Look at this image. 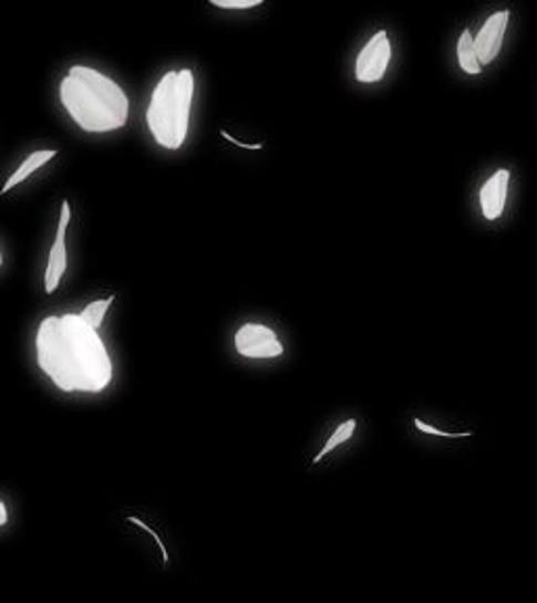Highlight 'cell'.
<instances>
[{"instance_id":"1","label":"cell","mask_w":537,"mask_h":603,"mask_svg":"<svg viewBox=\"0 0 537 603\" xmlns=\"http://www.w3.org/2000/svg\"><path fill=\"white\" fill-rule=\"evenodd\" d=\"M42 375L65 394H101L114 384L116 365L100 330L80 312L44 316L34 333Z\"/></svg>"},{"instance_id":"2","label":"cell","mask_w":537,"mask_h":603,"mask_svg":"<svg viewBox=\"0 0 537 603\" xmlns=\"http://www.w3.org/2000/svg\"><path fill=\"white\" fill-rule=\"evenodd\" d=\"M58 97L65 116L86 135L118 133L131 119V97L124 86L93 65H70Z\"/></svg>"},{"instance_id":"3","label":"cell","mask_w":537,"mask_h":603,"mask_svg":"<svg viewBox=\"0 0 537 603\" xmlns=\"http://www.w3.org/2000/svg\"><path fill=\"white\" fill-rule=\"evenodd\" d=\"M196 74L192 67L168 70L159 76L145 110V124L164 152H179L192 128Z\"/></svg>"},{"instance_id":"4","label":"cell","mask_w":537,"mask_h":603,"mask_svg":"<svg viewBox=\"0 0 537 603\" xmlns=\"http://www.w3.org/2000/svg\"><path fill=\"white\" fill-rule=\"evenodd\" d=\"M393 59V42L386 30L372 34L355 59V80L359 84H379L386 76Z\"/></svg>"},{"instance_id":"5","label":"cell","mask_w":537,"mask_h":603,"mask_svg":"<svg viewBox=\"0 0 537 603\" xmlns=\"http://www.w3.org/2000/svg\"><path fill=\"white\" fill-rule=\"evenodd\" d=\"M234 346L239 356L252 358V361H267V358H279L283 356V342L279 340L278 331L271 330L265 323H244L236 335Z\"/></svg>"},{"instance_id":"6","label":"cell","mask_w":537,"mask_h":603,"mask_svg":"<svg viewBox=\"0 0 537 603\" xmlns=\"http://www.w3.org/2000/svg\"><path fill=\"white\" fill-rule=\"evenodd\" d=\"M70 222H72V204L65 199V201H61L55 241L47 256V269H44V293L47 295L60 290L61 281L68 273V229H70Z\"/></svg>"},{"instance_id":"7","label":"cell","mask_w":537,"mask_h":603,"mask_svg":"<svg viewBox=\"0 0 537 603\" xmlns=\"http://www.w3.org/2000/svg\"><path fill=\"white\" fill-rule=\"evenodd\" d=\"M510 9H502L492 13L485 23L478 28L477 34H473L475 39V51H477L481 65H489L499 58L502 49H504V40H506V30L510 23Z\"/></svg>"},{"instance_id":"8","label":"cell","mask_w":537,"mask_h":603,"mask_svg":"<svg viewBox=\"0 0 537 603\" xmlns=\"http://www.w3.org/2000/svg\"><path fill=\"white\" fill-rule=\"evenodd\" d=\"M510 183H513V170L510 168H499L481 185V189H478V208H481V215L485 220L496 222L504 216Z\"/></svg>"},{"instance_id":"9","label":"cell","mask_w":537,"mask_h":603,"mask_svg":"<svg viewBox=\"0 0 537 603\" xmlns=\"http://www.w3.org/2000/svg\"><path fill=\"white\" fill-rule=\"evenodd\" d=\"M58 156H60L58 149H39V152H32V154L25 157L20 166L13 170V175L7 178V183H4L2 189H0V195H7L9 191H13L16 187L23 185L30 176L37 175L39 170H42L47 164H51Z\"/></svg>"},{"instance_id":"10","label":"cell","mask_w":537,"mask_h":603,"mask_svg":"<svg viewBox=\"0 0 537 603\" xmlns=\"http://www.w3.org/2000/svg\"><path fill=\"white\" fill-rule=\"evenodd\" d=\"M456 58H458L459 70L468 76H478L483 72V65L477 58V51H475V39H473V32L468 28L462 30L459 34L458 46H456Z\"/></svg>"},{"instance_id":"11","label":"cell","mask_w":537,"mask_h":603,"mask_svg":"<svg viewBox=\"0 0 537 603\" xmlns=\"http://www.w3.org/2000/svg\"><path fill=\"white\" fill-rule=\"evenodd\" d=\"M355 429H358V419H347L344 424H340L339 428L332 432V436L326 440V445L321 447L318 455L313 457V466H318L319 461L326 459L332 450H337L344 443H349L355 436Z\"/></svg>"},{"instance_id":"12","label":"cell","mask_w":537,"mask_h":603,"mask_svg":"<svg viewBox=\"0 0 537 603\" xmlns=\"http://www.w3.org/2000/svg\"><path fill=\"white\" fill-rule=\"evenodd\" d=\"M114 300H116V293H110V295H105V298L93 300V302H89V304L80 311V316H82L91 328L101 330V325H103L107 312L114 306Z\"/></svg>"},{"instance_id":"13","label":"cell","mask_w":537,"mask_h":603,"mask_svg":"<svg viewBox=\"0 0 537 603\" xmlns=\"http://www.w3.org/2000/svg\"><path fill=\"white\" fill-rule=\"evenodd\" d=\"M414 426L422 432V434H426V436H438V438H468V436H473L471 432H443V429L435 428V426H431V424H424L422 419H414Z\"/></svg>"},{"instance_id":"14","label":"cell","mask_w":537,"mask_h":603,"mask_svg":"<svg viewBox=\"0 0 537 603\" xmlns=\"http://www.w3.org/2000/svg\"><path fill=\"white\" fill-rule=\"evenodd\" d=\"M213 7L217 9H225V11H246V9H255V7H262V0H210Z\"/></svg>"},{"instance_id":"15","label":"cell","mask_w":537,"mask_h":603,"mask_svg":"<svg viewBox=\"0 0 537 603\" xmlns=\"http://www.w3.org/2000/svg\"><path fill=\"white\" fill-rule=\"evenodd\" d=\"M220 137L225 138V141H229V143H234L236 147H241V149H250V152H257V149H262V145L260 143H241V141H238L236 137H231L227 131H220Z\"/></svg>"},{"instance_id":"16","label":"cell","mask_w":537,"mask_h":603,"mask_svg":"<svg viewBox=\"0 0 537 603\" xmlns=\"http://www.w3.org/2000/svg\"><path fill=\"white\" fill-rule=\"evenodd\" d=\"M9 522V511H7V506H4V501L0 499V526H4Z\"/></svg>"},{"instance_id":"17","label":"cell","mask_w":537,"mask_h":603,"mask_svg":"<svg viewBox=\"0 0 537 603\" xmlns=\"http://www.w3.org/2000/svg\"><path fill=\"white\" fill-rule=\"evenodd\" d=\"M2 264H4V253H2V248H0V269H2Z\"/></svg>"}]
</instances>
